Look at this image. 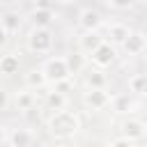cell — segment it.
Segmentation results:
<instances>
[{"label":"cell","mask_w":147,"mask_h":147,"mask_svg":"<svg viewBox=\"0 0 147 147\" xmlns=\"http://www.w3.org/2000/svg\"><path fill=\"white\" fill-rule=\"evenodd\" d=\"M124 131H126V136H133V138H136V136L142 133V126H140V124H126Z\"/></svg>","instance_id":"obj_1"},{"label":"cell","mask_w":147,"mask_h":147,"mask_svg":"<svg viewBox=\"0 0 147 147\" xmlns=\"http://www.w3.org/2000/svg\"><path fill=\"white\" fill-rule=\"evenodd\" d=\"M11 142H32V138H30V136H23V133H21V136L16 133V136L11 138Z\"/></svg>","instance_id":"obj_2"}]
</instances>
